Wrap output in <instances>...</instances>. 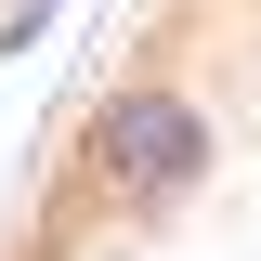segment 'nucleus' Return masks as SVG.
Returning <instances> with one entry per match:
<instances>
[{
    "label": "nucleus",
    "mask_w": 261,
    "mask_h": 261,
    "mask_svg": "<svg viewBox=\"0 0 261 261\" xmlns=\"http://www.w3.org/2000/svg\"><path fill=\"white\" fill-rule=\"evenodd\" d=\"M0 261H261V0H118L27 118Z\"/></svg>",
    "instance_id": "obj_1"
}]
</instances>
